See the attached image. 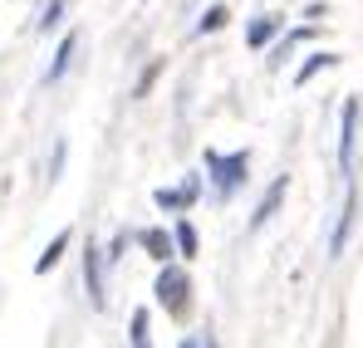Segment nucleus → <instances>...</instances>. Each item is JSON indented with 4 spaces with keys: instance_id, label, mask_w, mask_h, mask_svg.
<instances>
[{
    "instance_id": "obj_6",
    "label": "nucleus",
    "mask_w": 363,
    "mask_h": 348,
    "mask_svg": "<svg viewBox=\"0 0 363 348\" xmlns=\"http://www.w3.org/2000/svg\"><path fill=\"white\" fill-rule=\"evenodd\" d=\"M84 285H89V304L104 309V255H99L94 240H89V250H84Z\"/></svg>"
},
{
    "instance_id": "obj_5",
    "label": "nucleus",
    "mask_w": 363,
    "mask_h": 348,
    "mask_svg": "<svg viewBox=\"0 0 363 348\" xmlns=\"http://www.w3.org/2000/svg\"><path fill=\"white\" fill-rule=\"evenodd\" d=\"M196 191H201V176L191 172V176H186V181H182V186H162V191H157L152 201H157L162 211H186V206L196 201Z\"/></svg>"
},
{
    "instance_id": "obj_16",
    "label": "nucleus",
    "mask_w": 363,
    "mask_h": 348,
    "mask_svg": "<svg viewBox=\"0 0 363 348\" xmlns=\"http://www.w3.org/2000/svg\"><path fill=\"white\" fill-rule=\"evenodd\" d=\"M60 15H64V0H50V5L40 10V20H35V30H50V25H60Z\"/></svg>"
},
{
    "instance_id": "obj_2",
    "label": "nucleus",
    "mask_w": 363,
    "mask_h": 348,
    "mask_svg": "<svg viewBox=\"0 0 363 348\" xmlns=\"http://www.w3.org/2000/svg\"><path fill=\"white\" fill-rule=\"evenodd\" d=\"M152 294H157V304H162V309H167L172 319H182V314L191 309V280H186V270L167 265V260H162V275H157Z\"/></svg>"
},
{
    "instance_id": "obj_18",
    "label": "nucleus",
    "mask_w": 363,
    "mask_h": 348,
    "mask_svg": "<svg viewBox=\"0 0 363 348\" xmlns=\"http://www.w3.org/2000/svg\"><path fill=\"white\" fill-rule=\"evenodd\" d=\"M201 348H216V334H206V339H201Z\"/></svg>"
},
{
    "instance_id": "obj_8",
    "label": "nucleus",
    "mask_w": 363,
    "mask_h": 348,
    "mask_svg": "<svg viewBox=\"0 0 363 348\" xmlns=\"http://www.w3.org/2000/svg\"><path fill=\"white\" fill-rule=\"evenodd\" d=\"M74 55H79V35L69 30V35H64V45H60V55H55V64H50V74H45V79H50V84H55V79H64V74H69V64H74Z\"/></svg>"
},
{
    "instance_id": "obj_11",
    "label": "nucleus",
    "mask_w": 363,
    "mask_h": 348,
    "mask_svg": "<svg viewBox=\"0 0 363 348\" xmlns=\"http://www.w3.org/2000/svg\"><path fill=\"white\" fill-rule=\"evenodd\" d=\"M64 250H69V231H60L55 240H50V250H45V255L35 260V275H50V270L60 265V255H64Z\"/></svg>"
},
{
    "instance_id": "obj_3",
    "label": "nucleus",
    "mask_w": 363,
    "mask_h": 348,
    "mask_svg": "<svg viewBox=\"0 0 363 348\" xmlns=\"http://www.w3.org/2000/svg\"><path fill=\"white\" fill-rule=\"evenodd\" d=\"M354 216H359V186H354V176H344V206H339V221H334V235H329V255H344Z\"/></svg>"
},
{
    "instance_id": "obj_13",
    "label": "nucleus",
    "mask_w": 363,
    "mask_h": 348,
    "mask_svg": "<svg viewBox=\"0 0 363 348\" xmlns=\"http://www.w3.org/2000/svg\"><path fill=\"white\" fill-rule=\"evenodd\" d=\"M226 20H231V10H226V5H211V10L201 15V25H196V35H216V30H221Z\"/></svg>"
},
{
    "instance_id": "obj_9",
    "label": "nucleus",
    "mask_w": 363,
    "mask_h": 348,
    "mask_svg": "<svg viewBox=\"0 0 363 348\" xmlns=\"http://www.w3.org/2000/svg\"><path fill=\"white\" fill-rule=\"evenodd\" d=\"M280 25H285V15H260V20L245 30V45H250V50H260V45H265V40H270Z\"/></svg>"
},
{
    "instance_id": "obj_17",
    "label": "nucleus",
    "mask_w": 363,
    "mask_h": 348,
    "mask_svg": "<svg viewBox=\"0 0 363 348\" xmlns=\"http://www.w3.org/2000/svg\"><path fill=\"white\" fill-rule=\"evenodd\" d=\"M157 74H162V64H152V69H147V74H143V79H138V99H143V94H147V89H152V79H157Z\"/></svg>"
},
{
    "instance_id": "obj_14",
    "label": "nucleus",
    "mask_w": 363,
    "mask_h": 348,
    "mask_svg": "<svg viewBox=\"0 0 363 348\" xmlns=\"http://www.w3.org/2000/svg\"><path fill=\"white\" fill-rule=\"evenodd\" d=\"M172 240H177V250L186 255V260H191V255H201V250H196V231H191V221H177Z\"/></svg>"
},
{
    "instance_id": "obj_4",
    "label": "nucleus",
    "mask_w": 363,
    "mask_h": 348,
    "mask_svg": "<svg viewBox=\"0 0 363 348\" xmlns=\"http://www.w3.org/2000/svg\"><path fill=\"white\" fill-rule=\"evenodd\" d=\"M359 113H363V103L349 99V103H344V128H339V172L344 176L354 167V147H359Z\"/></svg>"
},
{
    "instance_id": "obj_7",
    "label": "nucleus",
    "mask_w": 363,
    "mask_h": 348,
    "mask_svg": "<svg viewBox=\"0 0 363 348\" xmlns=\"http://www.w3.org/2000/svg\"><path fill=\"white\" fill-rule=\"evenodd\" d=\"M285 191H290V176H275V181H270V191L260 196V206L250 211V231H260V226H265V221H270V216L280 211V201H285Z\"/></svg>"
},
{
    "instance_id": "obj_1",
    "label": "nucleus",
    "mask_w": 363,
    "mask_h": 348,
    "mask_svg": "<svg viewBox=\"0 0 363 348\" xmlns=\"http://www.w3.org/2000/svg\"><path fill=\"white\" fill-rule=\"evenodd\" d=\"M206 176H211L216 196H221V201H231V196H236V186L250 176V152H211V147H206Z\"/></svg>"
},
{
    "instance_id": "obj_15",
    "label": "nucleus",
    "mask_w": 363,
    "mask_h": 348,
    "mask_svg": "<svg viewBox=\"0 0 363 348\" xmlns=\"http://www.w3.org/2000/svg\"><path fill=\"white\" fill-rule=\"evenodd\" d=\"M133 348H152V339H147V309L133 314Z\"/></svg>"
},
{
    "instance_id": "obj_12",
    "label": "nucleus",
    "mask_w": 363,
    "mask_h": 348,
    "mask_svg": "<svg viewBox=\"0 0 363 348\" xmlns=\"http://www.w3.org/2000/svg\"><path fill=\"white\" fill-rule=\"evenodd\" d=\"M334 64H339V55H324V50H319V55H309V64H304L300 74H295V84H309L319 69H334Z\"/></svg>"
},
{
    "instance_id": "obj_10",
    "label": "nucleus",
    "mask_w": 363,
    "mask_h": 348,
    "mask_svg": "<svg viewBox=\"0 0 363 348\" xmlns=\"http://www.w3.org/2000/svg\"><path fill=\"white\" fill-rule=\"evenodd\" d=\"M138 245H143V250H147L152 260H167L177 240H172V235H167V231H143V235H138Z\"/></svg>"
}]
</instances>
